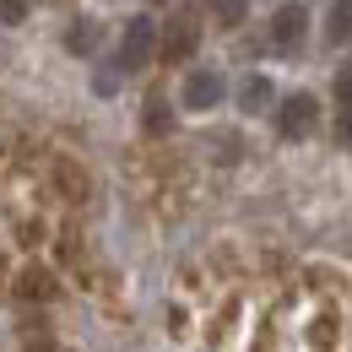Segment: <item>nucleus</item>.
<instances>
[{
  "mask_svg": "<svg viewBox=\"0 0 352 352\" xmlns=\"http://www.w3.org/2000/svg\"><path fill=\"white\" fill-rule=\"evenodd\" d=\"M325 38H331V44H347V38H352V0H336V6H331V16H325Z\"/></svg>",
  "mask_w": 352,
  "mask_h": 352,
  "instance_id": "6",
  "label": "nucleus"
},
{
  "mask_svg": "<svg viewBox=\"0 0 352 352\" xmlns=\"http://www.w3.org/2000/svg\"><path fill=\"white\" fill-rule=\"evenodd\" d=\"M342 135L352 141V103H347V120H342Z\"/></svg>",
  "mask_w": 352,
  "mask_h": 352,
  "instance_id": "14",
  "label": "nucleus"
},
{
  "mask_svg": "<svg viewBox=\"0 0 352 352\" xmlns=\"http://www.w3.org/2000/svg\"><path fill=\"white\" fill-rule=\"evenodd\" d=\"M212 6H217L222 22H244V11H250V0H212Z\"/></svg>",
  "mask_w": 352,
  "mask_h": 352,
  "instance_id": "10",
  "label": "nucleus"
},
{
  "mask_svg": "<svg viewBox=\"0 0 352 352\" xmlns=\"http://www.w3.org/2000/svg\"><path fill=\"white\" fill-rule=\"evenodd\" d=\"M22 293H28V298H49V293H54V287H49V271H28V276H22Z\"/></svg>",
  "mask_w": 352,
  "mask_h": 352,
  "instance_id": "9",
  "label": "nucleus"
},
{
  "mask_svg": "<svg viewBox=\"0 0 352 352\" xmlns=\"http://www.w3.org/2000/svg\"><path fill=\"white\" fill-rule=\"evenodd\" d=\"M239 103H244L250 114H261L265 103H271V82H265V76H250V82L239 87Z\"/></svg>",
  "mask_w": 352,
  "mask_h": 352,
  "instance_id": "7",
  "label": "nucleus"
},
{
  "mask_svg": "<svg viewBox=\"0 0 352 352\" xmlns=\"http://www.w3.org/2000/svg\"><path fill=\"white\" fill-rule=\"evenodd\" d=\"M92 87H98V92H114V87H120V76H114V71H98V76H92Z\"/></svg>",
  "mask_w": 352,
  "mask_h": 352,
  "instance_id": "13",
  "label": "nucleus"
},
{
  "mask_svg": "<svg viewBox=\"0 0 352 352\" xmlns=\"http://www.w3.org/2000/svg\"><path fill=\"white\" fill-rule=\"evenodd\" d=\"M152 6H157V0H152Z\"/></svg>",
  "mask_w": 352,
  "mask_h": 352,
  "instance_id": "15",
  "label": "nucleus"
},
{
  "mask_svg": "<svg viewBox=\"0 0 352 352\" xmlns=\"http://www.w3.org/2000/svg\"><path fill=\"white\" fill-rule=\"evenodd\" d=\"M71 49H76V54H92V49H98V22H76V28H71Z\"/></svg>",
  "mask_w": 352,
  "mask_h": 352,
  "instance_id": "8",
  "label": "nucleus"
},
{
  "mask_svg": "<svg viewBox=\"0 0 352 352\" xmlns=\"http://www.w3.org/2000/svg\"><path fill=\"white\" fill-rule=\"evenodd\" d=\"M314 120H320V103H314L309 92H293V98H282V109H276V131L287 135V141L309 135V131H314Z\"/></svg>",
  "mask_w": 352,
  "mask_h": 352,
  "instance_id": "2",
  "label": "nucleus"
},
{
  "mask_svg": "<svg viewBox=\"0 0 352 352\" xmlns=\"http://www.w3.org/2000/svg\"><path fill=\"white\" fill-rule=\"evenodd\" d=\"M201 44V28H195V16H179L174 28H168V38H157V49L168 54V60H190Z\"/></svg>",
  "mask_w": 352,
  "mask_h": 352,
  "instance_id": "5",
  "label": "nucleus"
},
{
  "mask_svg": "<svg viewBox=\"0 0 352 352\" xmlns=\"http://www.w3.org/2000/svg\"><path fill=\"white\" fill-rule=\"evenodd\" d=\"M146 131H168V114H163V103H146Z\"/></svg>",
  "mask_w": 352,
  "mask_h": 352,
  "instance_id": "12",
  "label": "nucleus"
},
{
  "mask_svg": "<svg viewBox=\"0 0 352 352\" xmlns=\"http://www.w3.org/2000/svg\"><path fill=\"white\" fill-rule=\"evenodd\" d=\"M222 92H228V82H222L217 71H190V76H184V92H179V103H184V109H217Z\"/></svg>",
  "mask_w": 352,
  "mask_h": 352,
  "instance_id": "3",
  "label": "nucleus"
},
{
  "mask_svg": "<svg viewBox=\"0 0 352 352\" xmlns=\"http://www.w3.org/2000/svg\"><path fill=\"white\" fill-rule=\"evenodd\" d=\"M22 16H28V0H0V22L6 28H16Z\"/></svg>",
  "mask_w": 352,
  "mask_h": 352,
  "instance_id": "11",
  "label": "nucleus"
},
{
  "mask_svg": "<svg viewBox=\"0 0 352 352\" xmlns=\"http://www.w3.org/2000/svg\"><path fill=\"white\" fill-rule=\"evenodd\" d=\"M152 54H157V22H152V16L125 22V38H120V65H125V71H141V65H152Z\"/></svg>",
  "mask_w": 352,
  "mask_h": 352,
  "instance_id": "1",
  "label": "nucleus"
},
{
  "mask_svg": "<svg viewBox=\"0 0 352 352\" xmlns=\"http://www.w3.org/2000/svg\"><path fill=\"white\" fill-rule=\"evenodd\" d=\"M309 33V11L304 6H282L276 16H271V44L276 49H298Z\"/></svg>",
  "mask_w": 352,
  "mask_h": 352,
  "instance_id": "4",
  "label": "nucleus"
}]
</instances>
